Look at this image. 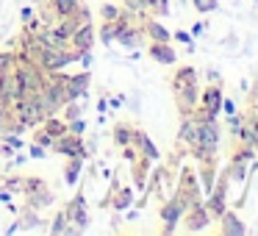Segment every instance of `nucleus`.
I'll return each mask as SVG.
<instances>
[{
	"label": "nucleus",
	"mask_w": 258,
	"mask_h": 236,
	"mask_svg": "<svg viewBox=\"0 0 258 236\" xmlns=\"http://www.w3.org/2000/svg\"><path fill=\"white\" fill-rule=\"evenodd\" d=\"M172 92H175V103L183 114H191L197 103V73L191 67H180L172 78Z\"/></svg>",
	"instance_id": "nucleus-1"
},
{
	"label": "nucleus",
	"mask_w": 258,
	"mask_h": 236,
	"mask_svg": "<svg viewBox=\"0 0 258 236\" xmlns=\"http://www.w3.org/2000/svg\"><path fill=\"white\" fill-rule=\"evenodd\" d=\"M23 195H25V203L31 208H47L53 206V189L47 186V181L42 175H25V184H23Z\"/></svg>",
	"instance_id": "nucleus-2"
},
{
	"label": "nucleus",
	"mask_w": 258,
	"mask_h": 236,
	"mask_svg": "<svg viewBox=\"0 0 258 236\" xmlns=\"http://www.w3.org/2000/svg\"><path fill=\"white\" fill-rule=\"evenodd\" d=\"M12 108H14V117H17V123L23 125L25 131H34L36 125L45 120L42 106H39V97H36V95H23Z\"/></svg>",
	"instance_id": "nucleus-3"
},
{
	"label": "nucleus",
	"mask_w": 258,
	"mask_h": 236,
	"mask_svg": "<svg viewBox=\"0 0 258 236\" xmlns=\"http://www.w3.org/2000/svg\"><path fill=\"white\" fill-rule=\"evenodd\" d=\"M81 3H84V0H42V3H39L42 23H45V25H56V20L73 14Z\"/></svg>",
	"instance_id": "nucleus-4"
},
{
	"label": "nucleus",
	"mask_w": 258,
	"mask_h": 236,
	"mask_svg": "<svg viewBox=\"0 0 258 236\" xmlns=\"http://www.w3.org/2000/svg\"><path fill=\"white\" fill-rule=\"evenodd\" d=\"M73 62H75L73 50H70V45H64V47H45L36 64H39L45 73H58V70L70 67Z\"/></svg>",
	"instance_id": "nucleus-5"
},
{
	"label": "nucleus",
	"mask_w": 258,
	"mask_h": 236,
	"mask_svg": "<svg viewBox=\"0 0 258 236\" xmlns=\"http://www.w3.org/2000/svg\"><path fill=\"white\" fill-rule=\"evenodd\" d=\"M50 150H53V153H58V156H67V158H70V156L89 158V150H86V145H84V136L70 134V131H64L61 136H56V139H53Z\"/></svg>",
	"instance_id": "nucleus-6"
},
{
	"label": "nucleus",
	"mask_w": 258,
	"mask_h": 236,
	"mask_svg": "<svg viewBox=\"0 0 258 236\" xmlns=\"http://www.w3.org/2000/svg\"><path fill=\"white\" fill-rule=\"evenodd\" d=\"M89 20H92V12L84 6V3H81V6L75 9L73 14H67V17L56 20V25H53V28H56V34L61 36V39H70V36H73L84 23H89Z\"/></svg>",
	"instance_id": "nucleus-7"
},
{
	"label": "nucleus",
	"mask_w": 258,
	"mask_h": 236,
	"mask_svg": "<svg viewBox=\"0 0 258 236\" xmlns=\"http://www.w3.org/2000/svg\"><path fill=\"white\" fill-rule=\"evenodd\" d=\"M92 45H95V23L89 20V23H84L73 36H70V50H73L75 62L81 58V53L92 50Z\"/></svg>",
	"instance_id": "nucleus-8"
},
{
	"label": "nucleus",
	"mask_w": 258,
	"mask_h": 236,
	"mask_svg": "<svg viewBox=\"0 0 258 236\" xmlns=\"http://www.w3.org/2000/svg\"><path fill=\"white\" fill-rule=\"evenodd\" d=\"M64 214H67L70 225H75L78 230H84L86 225H89V214H86V200H84V192L78 189V195L73 197V200H67V206H64Z\"/></svg>",
	"instance_id": "nucleus-9"
},
{
	"label": "nucleus",
	"mask_w": 258,
	"mask_h": 236,
	"mask_svg": "<svg viewBox=\"0 0 258 236\" xmlns=\"http://www.w3.org/2000/svg\"><path fill=\"white\" fill-rule=\"evenodd\" d=\"M0 95L3 97H9L12 103H17L20 97L25 95V89H23V81H20V75H17V70H0Z\"/></svg>",
	"instance_id": "nucleus-10"
},
{
	"label": "nucleus",
	"mask_w": 258,
	"mask_h": 236,
	"mask_svg": "<svg viewBox=\"0 0 258 236\" xmlns=\"http://www.w3.org/2000/svg\"><path fill=\"white\" fill-rule=\"evenodd\" d=\"M89 84H92L89 70L70 75V78H67V100H81V97H86V92H89Z\"/></svg>",
	"instance_id": "nucleus-11"
},
{
	"label": "nucleus",
	"mask_w": 258,
	"mask_h": 236,
	"mask_svg": "<svg viewBox=\"0 0 258 236\" xmlns=\"http://www.w3.org/2000/svg\"><path fill=\"white\" fill-rule=\"evenodd\" d=\"M145 39H147V36H145V31H142V25H134V23H128L117 34V42L122 47H128V50H136V47H139Z\"/></svg>",
	"instance_id": "nucleus-12"
},
{
	"label": "nucleus",
	"mask_w": 258,
	"mask_h": 236,
	"mask_svg": "<svg viewBox=\"0 0 258 236\" xmlns=\"http://www.w3.org/2000/svg\"><path fill=\"white\" fill-rule=\"evenodd\" d=\"M131 145H134V150L139 153V156H145L147 161H156L158 158V147L150 142V136H147L145 131L134 128V139H131Z\"/></svg>",
	"instance_id": "nucleus-13"
},
{
	"label": "nucleus",
	"mask_w": 258,
	"mask_h": 236,
	"mask_svg": "<svg viewBox=\"0 0 258 236\" xmlns=\"http://www.w3.org/2000/svg\"><path fill=\"white\" fill-rule=\"evenodd\" d=\"M147 53H150V58L158 64H175V50L169 47V42H150Z\"/></svg>",
	"instance_id": "nucleus-14"
},
{
	"label": "nucleus",
	"mask_w": 258,
	"mask_h": 236,
	"mask_svg": "<svg viewBox=\"0 0 258 236\" xmlns=\"http://www.w3.org/2000/svg\"><path fill=\"white\" fill-rule=\"evenodd\" d=\"M142 31H145V36L150 42H169V31L164 28L161 23H156V20L147 17L145 23H142Z\"/></svg>",
	"instance_id": "nucleus-15"
},
{
	"label": "nucleus",
	"mask_w": 258,
	"mask_h": 236,
	"mask_svg": "<svg viewBox=\"0 0 258 236\" xmlns=\"http://www.w3.org/2000/svg\"><path fill=\"white\" fill-rule=\"evenodd\" d=\"M84 161H86V158H78V156H70L67 161H64V184H67V186H75V184H78Z\"/></svg>",
	"instance_id": "nucleus-16"
},
{
	"label": "nucleus",
	"mask_w": 258,
	"mask_h": 236,
	"mask_svg": "<svg viewBox=\"0 0 258 236\" xmlns=\"http://www.w3.org/2000/svg\"><path fill=\"white\" fill-rule=\"evenodd\" d=\"M206 222H208V211L203 206H189V217H186V230H200V228H206Z\"/></svg>",
	"instance_id": "nucleus-17"
},
{
	"label": "nucleus",
	"mask_w": 258,
	"mask_h": 236,
	"mask_svg": "<svg viewBox=\"0 0 258 236\" xmlns=\"http://www.w3.org/2000/svg\"><path fill=\"white\" fill-rule=\"evenodd\" d=\"M39 211L36 208H31L28 203L23 206V211H20V219H17V225H20V230H36L39 228Z\"/></svg>",
	"instance_id": "nucleus-18"
},
{
	"label": "nucleus",
	"mask_w": 258,
	"mask_h": 236,
	"mask_svg": "<svg viewBox=\"0 0 258 236\" xmlns=\"http://www.w3.org/2000/svg\"><path fill=\"white\" fill-rule=\"evenodd\" d=\"M219 103H222L219 89H217V86H208V89L203 92V111H206L208 117H214V114L219 111Z\"/></svg>",
	"instance_id": "nucleus-19"
},
{
	"label": "nucleus",
	"mask_w": 258,
	"mask_h": 236,
	"mask_svg": "<svg viewBox=\"0 0 258 236\" xmlns=\"http://www.w3.org/2000/svg\"><path fill=\"white\" fill-rule=\"evenodd\" d=\"M39 128L56 139V136H61L64 131H67V120H64V117H56V114H53V117H45V120H42Z\"/></svg>",
	"instance_id": "nucleus-20"
},
{
	"label": "nucleus",
	"mask_w": 258,
	"mask_h": 236,
	"mask_svg": "<svg viewBox=\"0 0 258 236\" xmlns=\"http://www.w3.org/2000/svg\"><path fill=\"white\" fill-rule=\"evenodd\" d=\"M131 139H134V125H128V123H117V125H114V145L128 147Z\"/></svg>",
	"instance_id": "nucleus-21"
},
{
	"label": "nucleus",
	"mask_w": 258,
	"mask_h": 236,
	"mask_svg": "<svg viewBox=\"0 0 258 236\" xmlns=\"http://www.w3.org/2000/svg\"><path fill=\"white\" fill-rule=\"evenodd\" d=\"M208 211L219 214V217H222V214H225V186H219V189L214 192L211 203H208Z\"/></svg>",
	"instance_id": "nucleus-22"
},
{
	"label": "nucleus",
	"mask_w": 258,
	"mask_h": 236,
	"mask_svg": "<svg viewBox=\"0 0 258 236\" xmlns=\"http://www.w3.org/2000/svg\"><path fill=\"white\" fill-rule=\"evenodd\" d=\"M111 206L117 208V211H125V208L131 206V189H128V186H122V189L111 197Z\"/></svg>",
	"instance_id": "nucleus-23"
},
{
	"label": "nucleus",
	"mask_w": 258,
	"mask_h": 236,
	"mask_svg": "<svg viewBox=\"0 0 258 236\" xmlns=\"http://www.w3.org/2000/svg\"><path fill=\"white\" fill-rule=\"evenodd\" d=\"M100 23H108V20H117L119 14H122V9L119 6H114V3H106V6H100Z\"/></svg>",
	"instance_id": "nucleus-24"
},
{
	"label": "nucleus",
	"mask_w": 258,
	"mask_h": 236,
	"mask_svg": "<svg viewBox=\"0 0 258 236\" xmlns=\"http://www.w3.org/2000/svg\"><path fill=\"white\" fill-rule=\"evenodd\" d=\"M23 184H25V175H6V178H3V186H6L9 192H20V195H23Z\"/></svg>",
	"instance_id": "nucleus-25"
},
{
	"label": "nucleus",
	"mask_w": 258,
	"mask_h": 236,
	"mask_svg": "<svg viewBox=\"0 0 258 236\" xmlns=\"http://www.w3.org/2000/svg\"><path fill=\"white\" fill-rule=\"evenodd\" d=\"M31 142H36V145H42L45 150H50V145H53V136H50V134H45V131H42L39 125H36V128H34V136H31Z\"/></svg>",
	"instance_id": "nucleus-26"
},
{
	"label": "nucleus",
	"mask_w": 258,
	"mask_h": 236,
	"mask_svg": "<svg viewBox=\"0 0 258 236\" xmlns=\"http://www.w3.org/2000/svg\"><path fill=\"white\" fill-rule=\"evenodd\" d=\"M14 62H17V53H14V47H12V50H0V70H12Z\"/></svg>",
	"instance_id": "nucleus-27"
},
{
	"label": "nucleus",
	"mask_w": 258,
	"mask_h": 236,
	"mask_svg": "<svg viewBox=\"0 0 258 236\" xmlns=\"http://www.w3.org/2000/svg\"><path fill=\"white\" fill-rule=\"evenodd\" d=\"M67 131L70 134H78V136H84V131H86V123L81 117H75V120H70L67 123Z\"/></svg>",
	"instance_id": "nucleus-28"
},
{
	"label": "nucleus",
	"mask_w": 258,
	"mask_h": 236,
	"mask_svg": "<svg viewBox=\"0 0 258 236\" xmlns=\"http://www.w3.org/2000/svg\"><path fill=\"white\" fill-rule=\"evenodd\" d=\"M222 230H225V233H241L244 228H241V225L236 222V217H225V225H222Z\"/></svg>",
	"instance_id": "nucleus-29"
},
{
	"label": "nucleus",
	"mask_w": 258,
	"mask_h": 236,
	"mask_svg": "<svg viewBox=\"0 0 258 236\" xmlns=\"http://www.w3.org/2000/svg\"><path fill=\"white\" fill-rule=\"evenodd\" d=\"M150 12H153V14H167V12H169V3H167V0H153V3H150Z\"/></svg>",
	"instance_id": "nucleus-30"
},
{
	"label": "nucleus",
	"mask_w": 258,
	"mask_h": 236,
	"mask_svg": "<svg viewBox=\"0 0 258 236\" xmlns=\"http://www.w3.org/2000/svg\"><path fill=\"white\" fill-rule=\"evenodd\" d=\"M195 9L197 12H214L217 9V0H195Z\"/></svg>",
	"instance_id": "nucleus-31"
},
{
	"label": "nucleus",
	"mask_w": 258,
	"mask_h": 236,
	"mask_svg": "<svg viewBox=\"0 0 258 236\" xmlns=\"http://www.w3.org/2000/svg\"><path fill=\"white\" fill-rule=\"evenodd\" d=\"M28 153H31V158H45V147L42 145H36V142H31V147H28Z\"/></svg>",
	"instance_id": "nucleus-32"
},
{
	"label": "nucleus",
	"mask_w": 258,
	"mask_h": 236,
	"mask_svg": "<svg viewBox=\"0 0 258 236\" xmlns=\"http://www.w3.org/2000/svg\"><path fill=\"white\" fill-rule=\"evenodd\" d=\"M36 17V12L31 6H23V12H20V20H23V23H28V20H34Z\"/></svg>",
	"instance_id": "nucleus-33"
},
{
	"label": "nucleus",
	"mask_w": 258,
	"mask_h": 236,
	"mask_svg": "<svg viewBox=\"0 0 258 236\" xmlns=\"http://www.w3.org/2000/svg\"><path fill=\"white\" fill-rule=\"evenodd\" d=\"M0 156H6V158H9V156H14V147H9L6 142H0Z\"/></svg>",
	"instance_id": "nucleus-34"
},
{
	"label": "nucleus",
	"mask_w": 258,
	"mask_h": 236,
	"mask_svg": "<svg viewBox=\"0 0 258 236\" xmlns=\"http://www.w3.org/2000/svg\"><path fill=\"white\" fill-rule=\"evenodd\" d=\"M175 39H178V42H186V45H189V34H183V31H178V34H175Z\"/></svg>",
	"instance_id": "nucleus-35"
}]
</instances>
